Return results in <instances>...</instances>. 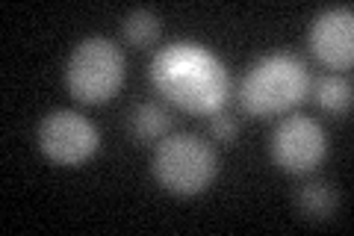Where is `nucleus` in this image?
Here are the masks:
<instances>
[{"label":"nucleus","mask_w":354,"mask_h":236,"mask_svg":"<svg viewBox=\"0 0 354 236\" xmlns=\"http://www.w3.org/2000/svg\"><path fill=\"white\" fill-rule=\"evenodd\" d=\"M148 80L162 100L192 116H216L230 98L227 65L198 42L160 48L148 65Z\"/></svg>","instance_id":"1"},{"label":"nucleus","mask_w":354,"mask_h":236,"mask_svg":"<svg viewBox=\"0 0 354 236\" xmlns=\"http://www.w3.org/2000/svg\"><path fill=\"white\" fill-rule=\"evenodd\" d=\"M310 92L307 65L290 51L266 53L239 83V107L254 118L292 112Z\"/></svg>","instance_id":"2"},{"label":"nucleus","mask_w":354,"mask_h":236,"mask_svg":"<svg viewBox=\"0 0 354 236\" xmlns=\"http://www.w3.org/2000/svg\"><path fill=\"white\" fill-rule=\"evenodd\" d=\"M151 172L169 195L192 198L216 181L218 160L209 145L195 133H171L157 142Z\"/></svg>","instance_id":"3"},{"label":"nucleus","mask_w":354,"mask_h":236,"mask_svg":"<svg viewBox=\"0 0 354 236\" xmlns=\"http://www.w3.org/2000/svg\"><path fill=\"white\" fill-rule=\"evenodd\" d=\"M127 77V60L115 42L104 36L83 39L65 65V86L74 100L88 107L113 100Z\"/></svg>","instance_id":"4"},{"label":"nucleus","mask_w":354,"mask_h":236,"mask_svg":"<svg viewBox=\"0 0 354 236\" xmlns=\"http://www.w3.org/2000/svg\"><path fill=\"white\" fill-rule=\"evenodd\" d=\"M101 133L74 109H53L39 125V148L59 165H80L97 151Z\"/></svg>","instance_id":"5"},{"label":"nucleus","mask_w":354,"mask_h":236,"mask_svg":"<svg viewBox=\"0 0 354 236\" xmlns=\"http://www.w3.org/2000/svg\"><path fill=\"white\" fill-rule=\"evenodd\" d=\"M274 165H281L286 174H307L325 160L328 136L319 127V121L307 116H286L272 133L269 142Z\"/></svg>","instance_id":"6"},{"label":"nucleus","mask_w":354,"mask_h":236,"mask_svg":"<svg viewBox=\"0 0 354 236\" xmlns=\"http://www.w3.org/2000/svg\"><path fill=\"white\" fill-rule=\"evenodd\" d=\"M310 53L328 69H348L354 62V15L351 6L325 9L310 27Z\"/></svg>","instance_id":"7"},{"label":"nucleus","mask_w":354,"mask_h":236,"mask_svg":"<svg viewBox=\"0 0 354 236\" xmlns=\"http://www.w3.org/2000/svg\"><path fill=\"white\" fill-rule=\"evenodd\" d=\"M171 118L160 104H139L130 112V136L139 145H153L169 136Z\"/></svg>","instance_id":"8"},{"label":"nucleus","mask_w":354,"mask_h":236,"mask_svg":"<svg viewBox=\"0 0 354 236\" xmlns=\"http://www.w3.org/2000/svg\"><path fill=\"white\" fill-rule=\"evenodd\" d=\"M295 207L301 210L307 219L322 221V219H328L330 212L337 210V195H334V189H330L328 183L310 181V183H304L295 192Z\"/></svg>","instance_id":"9"},{"label":"nucleus","mask_w":354,"mask_h":236,"mask_svg":"<svg viewBox=\"0 0 354 236\" xmlns=\"http://www.w3.org/2000/svg\"><path fill=\"white\" fill-rule=\"evenodd\" d=\"M316 104L325 112H348L351 109V83L339 74H325L316 83Z\"/></svg>","instance_id":"10"},{"label":"nucleus","mask_w":354,"mask_h":236,"mask_svg":"<svg viewBox=\"0 0 354 236\" xmlns=\"http://www.w3.org/2000/svg\"><path fill=\"white\" fill-rule=\"evenodd\" d=\"M121 33H124V39L133 48H151V44L160 39V18L153 15L151 9H136V12H130L124 18Z\"/></svg>","instance_id":"11"},{"label":"nucleus","mask_w":354,"mask_h":236,"mask_svg":"<svg viewBox=\"0 0 354 236\" xmlns=\"http://www.w3.org/2000/svg\"><path fill=\"white\" fill-rule=\"evenodd\" d=\"M209 136H213L216 142H236L239 136V125H236V118L234 116H225V112H216V118L209 121Z\"/></svg>","instance_id":"12"}]
</instances>
